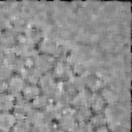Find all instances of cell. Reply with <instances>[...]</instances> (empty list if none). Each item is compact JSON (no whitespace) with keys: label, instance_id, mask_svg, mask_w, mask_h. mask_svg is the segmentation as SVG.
Here are the masks:
<instances>
[{"label":"cell","instance_id":"19","mask_svg":"<svg viewBox=\"0 0 132 132\" xmlns=\"http://www.w3.org/2000/svg\"><path fill=\"white\" fill-rule=\"evenodd\" d=\"M41 93H40V90L38 88L37 85H30V84H26L22 93H21V96L28 102H31L33 101L37 96H39Z\"/></svg>","mask_w":132,"mask_h":132},{"label":"cell","instance_id":"10","mask_svg":"<svg viewBox=\"0 0 132 132\" xmlns=\"http://www.w3.org/2000/svg\"><path fill=\"white\" fill-rule=\"evenodd\" d=\"M6 84H7V92L11 94L13 97L21 95L26 85L24 77L21 74H15V73L6 81Z\"/></svg>","mask_w":132,"mask_h":132},{"label":"cell","instance_id":"24","mask_svg":"<svg viewBox=\"0 0 132 132\" xmlns=\"http://www.w3.org/2000/svg\"><path fill=\"white\" fill-rule=\"evenodd\" d=\"M107 121H108L107 116L104 112H101V113H93L89 123L94 129V128H98V127L107 125Z\"/></svg>","mask_w":132,"mask_h":132},{"label":"cell","instance_id":"11","mask_svg":"<svg viewBox=\"0 0 132 132\" xmlns=\"http://www.w3.org/2000/svg\"><path fill=\"white\" fill-rule=\"evenodd\" d=\"M57 46H58V43L54 39L48 38V37H43L36 44V51H37L38 54L54 56Z\"/></svg>","mask_w":132,"mask_h":132},{"label":"cell","instance_id":"29","mask_svg":"<svg viewBox=\"0 0 132 132\" xmlns=\"http://www.w3.org/2000/svg\"><path fill=\"white\" fill-rule=\"evenodd\" d=\"M18 55L16 53L14 52L13 48H10V50H5L4 52V56H3V59H2V63H5L7 65H10L12 66L14 64V62L16 61L18 59Z\"/></svg>","mask_w":132,"mask_h":132},{"label":"cell","instance_id":"21","mask_svg":"<svg viewBox=\"0 0 132 132\" xmlns=\"http://www.w3.org/2000/svg\"><path fill=\"white\" fill-rule=\"evenodd\" d=\"M73 116L76 120L77 123H84V122H89L93 112L91 111L89 106H84V107H79L76 108L74 110H72Z\"/></svg>","mask_w":132,"mask_h":132},{"label":"cell","instance_id":"15","mask_svg":"<svg viewBox=\"0 0 132 132\" xmlns=\"http://www.w3.org/2000/svg\"><path fill=\"white\" fill-rule=\"evenodd\" d=\"M23 35L25 36V38L28 41H30L31 43H33L35 45L44 37L42 29L38 26H29Z\"/></svg>","mask_w":132,"mask_h":132},{"label":"cell","instance_id":"31","mask_svg":"<svg viewBox=\"0 0 132 132\" xmlns=\"http://www.w3.org/2000/svg\"><path fill=\"white\" fill-rule=\"evenodd\" d=\"M10 132H30V129L22 127V126H19V125L15 124V126L10 130Z\"/></svg>","mask_w":132,"mask_h":132},{"label":"cell","instance_id":"4","mask_svg":"<svg viewBox=\"0 0 132 132\" xmlns=\"http://www.w3.org/2000/svg\"><path fill=\"white\" fill-rule=\"evenodd\" d=\"M56 59L54 56H48V55H43V54H36L32 58L33 66L36 67L42 74L44 73H50L56 63Z\"/></svg>","mask_w":132,"mask_h":132},{"label":"cell","instance_id":"20","mask_svg":"<svg viewBox=\"0 0 132 132\" xmlns=\"http://www.w3.org/2000/svg\"><path fill=\"white\" fill-rule=\"evenodd\" d=\"M14 97L8 92L0 95V112H11L13 108Z\"/></svg>","mask_w":132,"mask_h":132},{"label":"cell","instance_id":"2","mask_svg":"<svg viewBox=\"0 0 132 132\" xmlns=\"http://www.w3.org/2000/svg\"><path fill=\"white\" fill-rule=\"evenodd\" d=\"M61 86L66 95L71 98L76 93L86 90V75L73 74L66 82L61 84Z\"/></svg>","mask_w":132,"mask_h":132},{"label":"cell","instance_id":"17","mask_svg":"<svg viewBox=\"0 0 132 132\" xmlns=\"http://www.w3.org/2000/svg\"><path fill=\"white\" fill-rule=\"evenodd\" d=\"M61 113H62V112L60 111V109L58 108V106H57L55 103H53V102H51V103L42 110L43 119H44L45 121L50 122V123H53V124L56 123V121L58 120V118L60 117Z\"/></svg>","mask_w":132,"mask_h":132},{"label":"cell","instance_id":"28","mask_svg":"<svg viewBox=\"0 0 132 132\" xmlns=\"http://www.w3.org/2000/svg\"><path fill=\"white\" fill-rule=\"evenodd\" d=\"M26 119H27V121L29 122L30 126H32V125L38 123L39 121L43 120L42 111H39V110H36V109H33V108H32V109L28 112V114L26 116Z\"/></svg>","mask_w":132,"mask_h":132},{"label":"cell","instance_id":"26","mask_svg":"<svg viewBox=\"0 0 132 132\" xmlns=\"http://www.w3.org/2000/svg\"><path fill=\"white\" fill-rule=\"evenodd\" d=\"M69 55H70V51L66 45L58 44L56 52L54 54V57L57 61H68Z\"/></svg>","mask_w":132,"mask_h":132},{"label":"cell","instance_id":"13","mask_svg":"<svg viewBox=\"0 0 132 132\" xmlns=\"http://www.w3.org/2000/svg\"><path fill=\"white\" fill-rule=\"evenodd\" d=\"M15 124L16 118L12 112H0V132H10Z\"/></svg>","mask_w":132,"mask_h":132},{"label":"cell","instance_id":"33","mask_svg":"<svg viewBox=\"0 0 132 132\" xmlns=\"http://www.w3.org/2000/svg\"><path fill=\"white\" fill-rule=\"evenodd\" d=\"M6 92H7V84H6V81L0 80V95L4 94Z\"/></svg>","mask_w":132,"mask_h":132},{"label":"cell","instance_id":"7","mask_svg":"<svg viewBox=\"0 0 132 132\" xmlns=\"http://www.w3.org/2000/svg\"><path fill=\"white\" fill-rule=\"evenodd\" d=\"M88 106L90 107V109L93 113H101V112L105 111V109L107 107V101L101 92L92 93V94H90Z\"/></svg>","mask_w":132,"mask_h":132},{"label":"cell","instance_id":"27","mask_svg":"<svg viewBox=\"0 0 132 132\" xmlns=\"http://www.w3.org/2000/svg\"><path fill=\"white\" fill-rule=\"evenodd\" d=\"M14 74L12 66L7 65L5 63H0V80L7 81Z\"/></svg>","mask_w":132,"mask_h":132},{"label":"cell","instance_id":"3","mask_svg":"<svg viewBox=\"0 0 132 132\" xmlns=\"http://www.w3.org/2000/svg\"><path fill=\"white\" fill-rule=\"evenodd\" d=\"M13 50L16 53L18 57L25 59H32L37 54L36 45L28 41L24 35H19Z\"/></svg>","mask_w":132,"mask_h":132},{"label":"cell","instance_id":"35","mask_svg":"<svg viewBox=\"0 0 132 132\" xmlns=\"http://www.w3.org/2000/svg\"><path fill=\"white\" fill-rule=\"evenodd\" d=\"M0 63H2V61H1V60H0Z\"/></svg>","mask_w":132,"mask_h":132},{"label":"cell","instance_id":"25","mask_svg":"<svg viewBox=\"0 0 132 132\" xmlns=\"http://www.w3.org/2000/svg\"><path fill=\"white\" fill-rule=\"evenodd\" d=\"M54 126H55V124L50 123L43 119V120L39 121L38 123L32 125L30 128V132H51L52 129L54 128Z\"/></svg>","mask_w":132,"mask_h":132},{"label":"cell","instance_id":"34","mask_svg":"<svg viewBox=\"0 0 132 132\" xmlns=\"http://www.w3.org/2000/svg\"><path fill=\"white\" fill-rule=\"evenodd\" d=\"M51 132H62V131H61L60 129H58L56 126H54V128L52 129V131H51Z\"/></svg>","mask_w":132,"mask_h":132},{"label":"cell","instance_id":"32","mask_svg":"<svg viewBox=\"0 0 132 132\" xmlns=\"http://www.w3.org/2000/svg\"><path fill=\"white\" fill-rule=\"evenodd\" d=\"M93 132H110V129L107 127V125H105V126H102V127L94 128Z\"/></svg>","mask_w":132,"mask_h":132},{"label":"cell","instance_id":"18","mask_svg":"<svg viewBox=\"0 0 132 132\" xmlns=\"http://www.w3.org/2000/svg\"><path fill=\"white\" fill-rule=\"evenodd\" d=\"M28 22L21 16H13L9 21V28H11L18 35H23L28 29Z\"/></svg>","mask_w":132,"mask_h":132},{"label":"cell","instance_id":"14","mask_svg":"<svg viewBox=\"0 0 132 132\" xmlns=\"http://www.w3.org/2000/svg\"><path fill=\"white\" fill-rule=\"evenodd\" d=\"M102 87H103V81L98 75L96 74L86 75V90L90 94L100 92Z\"/></svg>","mask_w":132,"mask_h":132},{"label":"cell","instance_id":"36","mask_svg":"<svg viewBox=\"0 0 132 132\" xmlns=\"http://www.w3.org/2000/svg\"><path fill=\"white\" fill-rule=\"evenodd\" d=\"M0 47H1V45H0Z\"/></svg>","mask_w":132,"mask_h":132},{"label":"cell","instance_id":"1","mask_svg":"<svg viewBox=\"0 0 132 132\" xmlns=\"http://www.w3.org/2000/svg\"><path fill=\"white\" fill-rule=\"evenodd\" d=\"M51 74L58 84L66 82L74 74L73 66L69 61H56Z\"/></svg>","mask_w":132,"mask_h":132},{"label":"cell","instance_id":"5","mask_svg":"<svg viewBox=\"0 0 132 132\" xmlns=\"http://www.w3.org/2000/svg\"><path fill=\"white\" fill-rule=\"evenodd\" d=\"M77 122L73 116L72 110L62 112L55 123V126L62 132H73Z\"/></svg>","mask_w":132,"mask_h":132},{"label":"cell","instance_id":"23","mask_svg":"<svg viewBox=\"0 0 132 132\" xmlns=\"http://www.w3.org/2000/svg\"><path fill=\"white\" fill-rule=\"evenodd\" d=\"M31 103V106L33 109H36V110H39V111H42L50 103H51V100L47 96L43 95V94H40L39 96H37L33 101L30 102Z\"/></svg>","mask_w":132,"mask_h":132},{"label":"cell","instance_id":"22","mask_svg":"<svg viewBox=\"0 0 132 132\" xmlns=\"http://www.w3.org/2000/svg\"><path fill=\"white\" fill-rule=\"evenodd\" d=\"M33 65V62H32V59H25V58H21L19 57L16 59V61L14 62V64L12 65V69H13V72L15 74H21L23 75V73L25 72V70L29 67V66H32Z\"/></svg>","mask_w":132,"mask_h":132},{"label":"cell","instance_id":"12","mask_svg":"<svg viewBox=\"0 0 132 132\" xmlns=\"http://www.w3.org/2000/svg\"><path fill=\"white\" fill-rule=\"evenodd\" d=\"M89 99H90V93L87 90L80 91L78 93H76L74 96H72L69 100V106L72 110L79 108V107H84V106H88L89 104Z\"/></svg>","mask_w":132,"mask_h":132},{"label":"cell","instance_id":"16","mask_svg":"<svg viewBox=\"0 0 132 132\" xmlns=\"http://www.w3.org/2000/svg\"><path fill=\"white\" fill-rule=\"evenodd\" d=\"M22 76L24 77L26 84L37 85L38 81H39V79H40L41 76H42V73H41L36 67H34V66L32 65V66H29V67L25 70V72L23 73Z\"/></svg>","mask_w":132,"mask_h":132},{"label":"cell","instance_id":"30","mask_svg":"<svg viewBox=\"0 0 132 132\" xmlns=\"http://www.w3.org/2000/svg\"><path fill=\"white\" fill-rule=\"evenodd\" d=\"M73 132H93V127L90 125L89 122L77 123Z\"/></svg>","mask_w":132,"mask_h":132},{"label":"cell","instance_id":"6","mask_svg":"<svg viewBox=\"0 0 132 132\" xmlns=\"http://www.w3.org/2000/svg\"><path fill=\"white\" fill-rule=\"evenodd\" d=\"M37 86H38V88L40 90V93L50 98V96L53 94V92L58 88L59 84L54 79L53 75L50 72V73L42 74V76L39 79Z\"/></svg>","mask_w":132,"mask_h":132},{"label":"cell","instance_id":"8","mask_svg":"<svg viewBox=\"0 0 132 132\" xmlns=\"http://www.w3.org/2000/svg\"><path fill=\"white\" fill-rule=\"evenodd\" d=\"M19 35L9 27H6L0 31V45L4 50L13 48Z\"/></svg>","mask_w":132,"mask_h":132},{"label":"cell","instance_id":"9","mask_svg":"<svg viewBox=\"0 0 132 132\" xmlns=\"http://www.w3.org/2000/svg\"><path fill=\"white\" fill-rule=\"evenodd\" d=\"M31 109H32L31 103L26 101L21 95L14 97V103H13V108L11 112L15 116L16 119L26 118V116Z\"/></svg>","mask_w":132,"mask_h":132}]
</instances>
